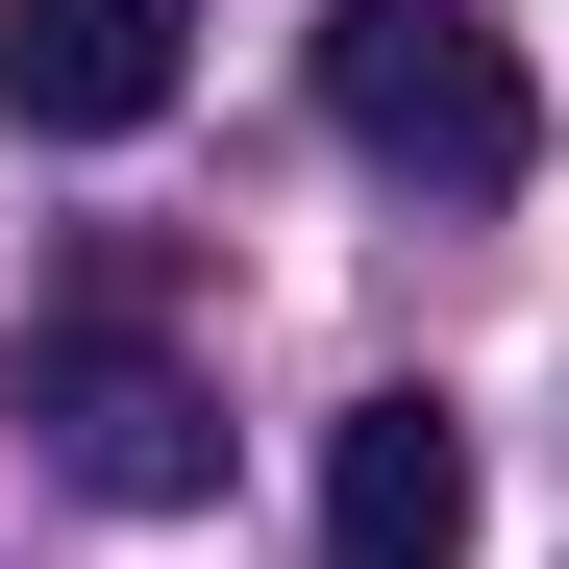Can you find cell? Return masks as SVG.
Segmentation results:
<instances>
[{
    "label": "cell",
    "instance_id": "obj_3",
    "mask_svg": "<svg viewBox=\"0 0 569 569\" xmlns=\"http://www.w3.org/2000/svg\"><path fill=\"white\" fill-rule=\"evenodd\" d=\"M173 74H199V0H0V124H26V149L173 124Z\"/></svg>",
    "mask_w": 569,
    "mask_h": 569
},
{
    "label": "cell",
    "instance_id": "obj_2",
    "mask_svg": "<svg viewBox=\"0 0 569 569\" xmlns=\"http://www.w3.org/2000/svg\"><path fill=\"white\" fill-rule=\"evenodd\" d=\"M26 446H50L100 520H199V496H223V397H199L173 347H124V322L26 347Z\"/></svg>",
    "mask_w": 569,
    "mask_h": 569
},
{
    "label": "cell",
    "instance_id": "obj_4",
    "mask_svg": "<svg viewBox=\"0 0 569 569\" xmlns=\"http://www.w3.org/2000/svg\"><path fill=\"white\" fill-rule=\"evenodd\" d=\"M322 569H470V421L446 397H347L322 421Z\"/></svg>",
    "mask_w": 569,
    "mask_h": 569
},
{
    "label": "cell",
    "instance_id": "obj_1",
    "mask_svg": "<svg viewBox=\"0 0 569 569\" xmlns=\"http://www.w3.org/2000/svg\"><path fill=\"white\" fill-rule=\"evenodd\" d=\"M322 124H347L371 173H421V199H520V173H545L520 50L446 26V0H347V26H322Z\"/></svg>",
    "mask_w": 569,
    "mask_h": 569
}]
</instances>
